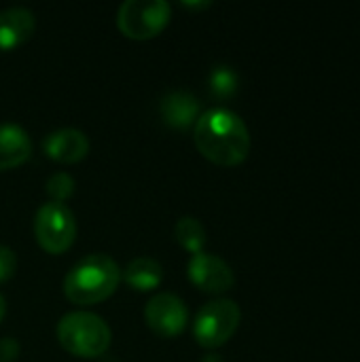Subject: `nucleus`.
I'll return each mask as SVG.
<instances>
[{
    "mask_svg": "<svg viewBox=\"0 0 360 362\" xmlns=\"http://www.w3.org/2000/svg\"><path fill=\"white\" fill-rule=\"evenodd\" d=\"M197 151L212 163L233 168L250 153V132L240 115L227 108H210L193 125Z\"/></svg>",
    "mask_w": 360,
    "mask_h": 362,
    "instance_id": "f257e3e1",
    "label": "nucleus"
},
{
    "mask_svg": "<svg viewBox=\"0 0 360 362\" xmlns=\"http://www.w3.org/2000/svg\"><path fill=\"white\" fill-rule=\"evenodd\" d=\"M19 344L13 337L0 339V362H13L19 356Z\"/></svg>",
    "mask_w": 360,
    "mask_h": 362,
    "instance_id": "a211bd4d",
    "label": "nucleus"
},
{
    "mask_svg": "<svg viewBox=\"0 0 360 362\" xmlns=\"http://www.w3.org/2000/svg\"><path fill=\"white\" fill-rule=\"evenodd\" d=\"M187 276L195 288L208 295H223L236 284V276L229 263L208 252H197L189 259Z\"/></svg>",
    "mask_w": 360,
    "mask_h": 362,
    "instance_id": "6e6552de",
    "label": "nucleus"
},
{
    "mask_svg": "<svg viewBox=\"0 0 360 362\" xmlns=\"http://www.w3.org/2000/svg\"><path fill=\"white\" fill-rule=\"evenodd\" d=\"M202 362H225L223 361V356H219V354H208V356H204Z\"/></svg>",
    "mask_w": 360,
    "mask_h": 362,
    "instance_id": "aec40b11",
    "label": "nucleus"
},
{
    "mask_svg": "<svg viewBox=\"0 0 360 362\" xmlns=\"http://www.w3.org/2000/svg\"><path fill=\"white\" fill-rule=\"evenodd\" d=\"M36 17L25 6H11L0 11V51L21 47L34 34Z\"/></svg>",
    "mask_w": 360,
    "mask_h": 362,
    "instance_id": "9d476101",
    "label": "nucleus"
},
{
    "mask_svg": "<svg viewBox=\"0 0 360 362\" xmlns=\"http://www.w3.org/2000/svg\"><path fill=\"white\" fill-rule=\"evenodd\" d=\"M34 238L49 255H64L76 238V221L72 210L59 202H47L34 216Z\"/></svg>",
    "mask_w": 360,
    "mask_h": 362,
    "instance_id": "423d86ee",
    "label": "nucleus"
},
{
    "mask_svg": "<svg viewBox=\"0 0 360 362\" xmlns=\"http://www.w3.org/2000/svg\"><path fill=\"white\" fill-rule=\"evenodd\" d=\"M4 314H6V301H4V297L0 295V322H2V318H4Z\"/></svg>",
    "mask_w": 360,
    "mask_h": 362,
    "instance_id": "412c9836",
    "label": "nucleus"
},
{
    "mask_svg": "<svg viewBox=\"0 0 360 362\" xmlns=\"http://www.w3.org/2000/svg\"><path fill=\"white\" fill-rule=\"evenodd\" d=\"M238 85H240L238 74L229 66H216L210 72V91L219 100H227V98L236 95Z\"/></svg>",
    "mask_w": 360,
    "mask_h": 362,
    "instance_id": "2eb2a0df",
    "label": "nucleus"
},
{
    "mask_svg": "<svg viewBox=\"0 0 360 362\" xmlns=\"http://www.w3.org/2000/svg\"><path fill=\"white\" fill-rule=\"evenodd\" d=\"M121 278L129 288H134L138 293H149V291H155L161 284L163 267H161L159 261H155L151 257H138V259H132L123 267Z\"/></svg>",
    "mask_w": 360,
    "mask_h": 362,
    "instance_id": "ddd939ff",
    "label": "nucleus"
},
{
    "mask_svg": "<svg viewBox=\"0 0 360 362\" xmlns=\"http://www.w3.org/2000/svg\"><path fill=\"white\" fill-rule=\"evenodd\" d=\"M47 193L51 195V202L66 204V199L72 197V193H74V178L66 172H57V174L49 176Z\"/></svg>",
    "mask_w": 360,
    "mask_h": 362,
    "instance_id": "dca6fc26",
    "label": "nucleus"
},
{
    "mask_svg": "<svg viewBox=\"0 0 360 362\" xmlns=\"http://www.w3.org/2000/svg\"><path fill=\"white\" fill-rule=\"evenodd\" d=\"M174 235H176V242L191 255H197V252H204V246H206V227L193 218V216H182L178 218V223L174 225Z\"/></svg>",
    "mask_w": 360,
    "mask_h": 362,
    "instance_id": "4468645a",
    "label": "nucleus"
},
{
    "mask_svg": "<svg viewBox=\"0 0 360 362\" xmlns=\"http://www.w3.org/2000/svg\"><path fill=\"white\" fill-rule=\"evenodd\" d=\"M15 269H17V257H15V252L8 246H2L0 244V284L2 282H8L15 276Z\"/></svg>",
    "mask_w": 360,
    "mask_h": 362,
    "instance_id": "f3484780",
    "label": "nucleus"
},
{
    "mask_svg": "<svg viewBox=\"0 0 360 362\" xmlns=\"http://www.w3.org/2000/svg\"><path fill=\"white\" fill-rule=\"evenodd\" d=\"M242 322L240 305L231 299H214L206 303L193 320V337L202 348L214 350L225 346Z\"/></svg>",
    "mask_w": 360,
    "mask_h": 362,
    "instance_id": "20e7f679",
    "label": "nucleus"
},
{
    "mask_svg": "<svg viewBox=\"0 0 360 362\" xmlns=\"http://www.w3.org/2000/svg\"><path fill=\"white\" fill-rule=\"evenodd\" d=\"M199 100L189 91H170L161 98L159 112L166 125L174 129H187L199 119Z\"/></svg>",
    "mask_w": 360,
    "mask_h": 362,
    "instance_id": "9b49d317",
    "label": "nucleus"
},
{
    "mask_svg": "<svg viewBox=\"0 0 360 362\" xmlns=\"http://www.w3.org/2000/svg\"><path fill=\"white\" fill-rule=\"evenodd\" d=\"M172 8L166 0H125L117 11V28L132 40H149L166 30Z\"/></svg>",
    "mask_w": 360,
    "mask_h": 362,
    "instance_id": "39448f33",
    "label": "nucleus"
},
{
    "mask_svg": "<svg viewBox=\"0 0 360 362\" xmlns=\"http://www.w3.org/2000/svg\"><path fill=\"white\" fill-rule=\"evenodd\" d=\"M59 346L76 358L102 356L112 339L108 325L91 312H70L57 322Z\"/></svg>",
    "mask_w": 360,
    "mask_h": 362,
    "instance_id": "7ed1b4c3",
    "label": "nucleus"
},
{
    "mask_svg": "<svg viewBox=\"0 0 360 362\" xmlns=\"http://www.w3.org/2000/svg\"><path fill=\"white\" fill-rule=\"evenodd\" d=\"M182 6H187V8H208L210 2H182Z\"/></svg>",
    "mask_w": 360,
    "mask_h": 362,
    "instance_id": "6ab92c4d",
    "label": "nucleus"
},
{
    "mask_svg": "<svg viewBox=\"0 0 360 362\" xmlns=\"http://www.w3.org/2000/svg\"><path fill=\"white\" fill-rule=\"evenodd\" d=\"M42 151L49 159L57 163H79L89 153V138L74 127H64L57 132H51L45 142Z\"/></svg>",
    "mask_w": 360,
    "mask_h": 362,
    "instance_id": "1a4fd4ad",
    "label": "nucleus"
},
{
    "mask_svg": "<svg viewBox=\"0 0 360 362\" xmlns=\"http://www.w3.org/2000/svg\"><path fill=\"white\" fill-rule=\"evenodd\" d=\"M32 155V140L28 132L15 123L0 125V172L25 163Z\"/></svg>",
    "mask_w": 360,
    "mask_h": 362,
    "instance_id": "f8f14e48",
    "label": "nucleus"
},
{
    "mask_svg": "<svg viewBox=\"0 0 360 362\" xmlns=\"http://www.w3.org/2000/svg\"><path fill=\"white\" fill-rule=\"evenodd\" d=\"M144 320L155 335L163 339H174L187 329L189 312L180 297L172 293H157L149 299L144 308Z\"/></svg>",
    "mask_w": 360,
    "mask_h": 362,
    "instance_id": "0eeeda50",
    "label": "nucleus"
},
{
    "mask_svg": "<svg viewBox=\"0 0 360 362\" xmlns=\"http://www.w3.org/2000/svg\"><path fill=\"white\" fill-rule=\"evenodd\" d=\"M121 282V269L108 255L83 257L64 278V295L74 305H95L108 299Z\"/></svg>",
    "mask_w": 360,
    "mask_h": 362,
    "instance_id": "f03ea898",
    "label": "nucleus"
}]
</instances>
